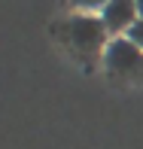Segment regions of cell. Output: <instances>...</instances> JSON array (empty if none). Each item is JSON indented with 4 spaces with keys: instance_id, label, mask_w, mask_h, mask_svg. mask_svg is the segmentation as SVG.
I'll use <instances>...</instances> for the list:
<instances>
[{
    "instance_id": "7a4b0ae2",
    "label": "cell",
    "mask_w": 143,
    "mask_h": 149,
    "mask_svg": "<svg viewBox=\"0 0 143 149\" xmlns=\"http://www.w3.org/2000/svg\"><path fill=\"white\" fill-rule=\"evenodd\" d=\"M104 64L116 76H134L143 73V49L128 37H113L104 49Z\"/></svg>"
},
{
    "instance_id": "6da1fadb",
    "label": "cell",
    "mask_w": 143,
    "mask_h": 149,
    "mask_svg": "<svg viewBox=\"0 0 143 149\" xmlns=\"http://www.w3.org/2000/svg\"><path fill=\"white\" fill-rule=\"evenodd\" d=\"M64 33H67V40H70V46L79 55H85V58L104 55L107 43H110V40H107L110 31L104 28L100 15H88V12H76L73 18H67Z\"/></svg>"
},
{
    "instance_id": "3957f363",
    "label": "cell",
    "mask_w": 143,
    "mask_h": 149,
    "mask_svg": "<svg viewBox=\"0 0 143 149\" xmlns=\"http://www.w3.org/2000/svg\"><path fill=\"white\" fill-rule=\"evenodd\" d=\"M137 0H110V3L100 9V22H104V28L116 33V37H125L128 31L134 28V22H137Z\"/></svg>"
},
{
    "instance_id": "5b68a950",
    "label": "cell",
    "mask_w": 143,
    "mask_h": 149,
    "mask_svg": "<svg viewBox=\"0 0 143 149\" xmlns=\"http://www.w3.org/2000/svg\"><path fill=\"white\" fill-rule=\"evenodd\" d=\"M125 37H128V40H131V43H137V46H140V49H143V18H137V22H134V28H131V31H128V33H125Z\"/></svg>"
},
{
    "instance_id": "277c9868",
    "label": "cell",
    "mask_w": 143,
    "mask_h": 149,
    "mask_svg": "<svg viewBox=\"0 0 143 149\" xmlns=\"http://www.w3.org/2000/svg\"><path fill=\"white\" fill-rule=\"evenodd\" d=\"M70 3L76 6L79 12H88V15H91V12H100L107 3H110V0H70Z\"/></svg>"
},
{
    "instance_id": "8992f818",
    "label": "cell",
    "mask_w": 143,
    "mask_h": 149,
    "mask_svg": "<svg viewBox=\"0 0 143 149\" xmlns=\"http://www.w3.org/2000/svg\"><path fill=\"white\" fill-rule=\"evenodd\" d=\"M137 15L143 18V0H137Z\"/></svg>"
}]
</instances>
